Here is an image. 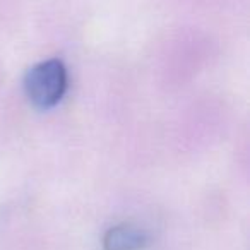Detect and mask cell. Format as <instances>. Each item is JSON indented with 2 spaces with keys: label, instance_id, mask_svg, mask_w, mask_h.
<instances>
[{
  "label": "cell",
  "instance_id": "cell-1",
  "mask_svg": "<svg viewBox=\"0 0 250 250\" xmlns=\"http://www.w3.org/2000/svg\"><path fill=\"white\" fill-rule=\"evenodd\" d=\"M67 69L59 59L43 60L33 65L24 76V93L40 110H48L60 103L67 91Z\"/></svg>",
  "mask_w": 250,
  "mask_h": 250
},
{
  "label": "cell",
  "instance_id": "cell-2",
  "mask_svg": "<svg viewBox=\"0 0 250 250\" xmlns=\"http://www.w3.org/2000/svg\"><path fill=\"white\" fill-rule=\"evenodd\" d=\"M147 245V235L134 225H118L103 236L104 250H141Z\"/></svg>",
  "mask_w": 250,
  "mask_h": 250
}]
</instances>
